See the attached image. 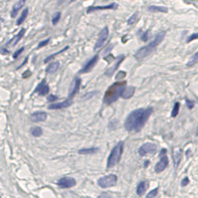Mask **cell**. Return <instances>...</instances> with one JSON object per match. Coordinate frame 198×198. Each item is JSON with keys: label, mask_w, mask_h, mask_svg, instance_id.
I'll return each mask as SVG.
<instances>
[{"label": "cell", "mask_w": 198, "mask_h": 198, "mask_svg": "<svg viewBox=\"0 0 198 198\" xmlns=\"http://www.w3.org/2000/svg\"><path fill=\"white\" fill-rule=\"evenodd\" d=\"M23 50H24V47H20L18 50H16V52H15V53H14L13 58H14V59H16V58H17V57H18V56L21 54V52H22Z\"/></svg>", "instance_id": "obj_34"}, {"label": "cell", "mask_w": 198, "mask_h": 198, "mask_svg": "<svg viewBox=\"0 0 198 198\" xmlns=\"http://www.w3.org/2000/svg\"><path fill=\"white\" fill-rule=\"evenodd\" d=\"M124 58H125V56H124V55H122V56H121V57L119 58V60L117 61V63H116V65H115V66H114L113 68H110V69H109L108 71H106V76H110V75H112V74L114 73V71H115V70H116V69H117V68L119 67V65H120V64H121V63H122V62H123V60H124Z\"/></svg>", "instance_id": "obj_23"}, {"label": "cell", "mask_w": 198, "mask_h": 198, "mask_svg": "<svg viewBox=\"0 0 198 198\" xmlns=\"http://www.w3.org/2000/svg\"><path fill=\"white\" fill-rule=\"evenodd\" d=\"M117 176L114 174H109L106 176L101 177L98 180V185L102 187V188H107V187H111L113 185H115L117 183Z\"/></svg>", "instance_id": "obj_5"}, {"label": "cell", "mask_w": 198, "mask_h": 198, "mask_svg": "<svg viewBox=\"0 0 198 198\" xmlns=\"http://www.w3.org/2000/svg\"><path fill=\"white\" fill-rule=\"evenodd\" d=\"M188 183H189V180H188V178H187V177H185V178H184L183 181H182V185H183V186H185V185H186Z\"/></svg>", "instance_id": "obj_39"}, {"label": "cell", "mask_w": 198, "mask_h": 198, "mask_svg": "<svg viewBox=\"0 0 198 198\" xmlns=\"http://www.w3.org/2000/svg\"><path fill=\"white\" fill-rule=\"evenodd\" d=\"M123 151H124V142L120 141L114 146V148L110 152V155L108 156L106 164L107 168L114 167L116 164L119 163V161H120V159L122 158Z\"/></svg>", "instance_id": "obj_4"}, {"label": "cell", "mask_w": 198, "mask_h": 198, "mask_svg": "<svg viewBox=\"0 0 198 198\" xmlns=\"http://www.w3.org/2000/svg\"><path fill=\"white\" fill-rule=\"evenodd\" d=\"M117 7H118V5L116 3H111L106 6H92L87 9V13L90 14V13L96 12V11H101V10H115V9H117Z\"/></svg>", "instance_id": "obj_12"}, {"label": "cell", "mask_w": 198, "mask_h": 198, "mask_svg": "<svg viewBox=\"0 0 198 198\" xmlns=\"http://www.w3.org/2000/svg\"><path fill=\"white\" fill-rule=\"evenodd\" d=\"M56 100H57V97L54 96V95H51V96H49V97L47 98V101H48V102H54V101H56Z\"/></svg>", "instance_id": "obj_38"}, {"label": "cell", "mask_w": 198, "mask_h": 198, "mask_svg": "<svg viewBox=\"0 0 198 198\" xmlns=\"http://www.w3.org/2000/svg\"><path fill=\"white\" fill-rule=\"evenodd\" d=\"M100 151L99 148H88V149H80L78 151V154L80 155H91V154H96Z\"/></svg>", "instance_id": "obj_22"}, {"label": "cell", "mask_w": 198, "mask_h": 198, "mask_svg": "<svg viewBox=\"0 0 198 198\" xmlns=\"http://www.w3.org/2000/svg\"><path fill=\"white\" fill-rule=\"evenodd\" d=\"M164 36H165V32L164 31L157 34L151 43H149L147 46H143V47H141V48H139L137 50L136 52H135V54H134V58L136 60H138V61L146 58L150 53H152L153 51H154V49L162 42V40L164 39Z\"/></svg>", "instance_id": "obj_3"}, {"label": "cell", "mask_w": 198, "mask_h": 198, "mask_svg": "<svg viewBox=\"0 0 198 198\" xmlns=\"http://www.w3.org/2000/svg\"><path fill=\"white\" fill-rule=\"evenodd\" d=\"M158 150V147L155 143H150V142H147V143H144L143 145H141L138 149V154L139 156L141 157H144L146 155H149V154H155Z\"/></svg>", "instance_id": "obj_8"}, {"label": "cell", "mask_w": 198, "mask_h": 198, "mask_svg": "<svg viewBox=\"0 0 198 198\" xmlns=\"http://www.w3.org/2000/svg\"><path fill=\"white\" fill-rule=\"evenodd\" d=\"M185 104H186V106H187V107H188L189 109L193 108V106H194V102H193V101H189V100H185Z\"/></svg>", "instance_id": "obj_36"}, {"label": "cell", "mask_w": 198, "mask_h": 198, "mask_svg": "<svg viewBox=\"0 0 198 198\" xmlns=\"http://www.w3.org/2000/svg\"><path fill=\"white\" fill-rule=\"evenodd\" d=\"M166 149H161L160 150V152H159V158H160V159H159V161L156 164V166H155V171H156V173H160V172H162L165 168L167 167L168 163H169V160H168V158H167V155H166Z\"/></svg>", "instance_id": "obj_6"}, {"label": "cell", "mask_w": 198, "mask_h": 198, "mask_svg": "<svg viewBox=\"0 0 198 198\" xmlns=\"http://www.w3.org/2000/svg\"><path fill=\"white\" fill-rule=\"evenodd\" d=\"M198 62V52H196L193 56H192V58L190 59V61L187 63V67H192V66H194V65H196V63Z\"/></svg>", "instance_id": "obj_29"}, {"label": "cell", "mask_w": 198, "mask_h": 198, "mask_svg": "<svg viewBox=\"0 0 198 198\" xmlns=\"http://www.w3.org/2000/svg\"><path fill=\"white\" fill-rule=\"evenodd\" d=\"M134 92H135V88L133 86H126L121 97L123 99H131L134 95Z\"/></svg>", "instance_id": "obj_18"}, {"label": "cell", "mask_w": 198, "mask_h": 198, "mask_svg": "<svg viewBox=\"0 0 198 198\" xmlns=\"http://www.w3.org/2000/svg\"><path fill=\"white\" fill-rule=\"evenodd\" d=\"M80 85H81V79L79 77H75L73 82H72V85H71V89H70V94H69V98H74L77 94V92L80 88Z\"/></svg>", "instance_id": "obj_11"}, {"label": "cell", "mask_w": 198, "mask_h": 198, "mask_svg": "<svg viewBox=\"0 0 198 198\" xmlns=\"http://www.w3.org/2000/svg\"><path fill=\"white\" fill-rule=\"evenodd\" d=\"M50 42V38H48V39H46V40H45V41H42L39 45H38V48H41V47H43V46H46L48 43Z\"/></svg>", "instance_id": "obj_35"}, {"label": "cell", "mask_w": 198, "mask_h": 198, "mask_svg": "<svg viewBox=\"0 0 198 198\" xmlns=\"http://www.w3.org/2000/svg\"><path fill=\"white\" fill-rule=\"evenodd\" d=\"M108 34H109V30H108V27H104L102 31L100 32L99 34V37H98V40L95 44L94 46V49L95 50H99L101 49L103 46L106 45V42L107 38H108Z\"/></svg>", "instance_id": "obj_7"}, {"label": "cell", "mask_w": 198, "mask_h": 198, "mask_svg": "<svg viewBox=\"0 0 198 198\" xmlns=\"http://www.w3.org/2000/svg\"><path fill=\"white\" fill-rule=\"evenodd\" d=\"M28 12H29V11H28L27 8L22 11V13L20 14V16H19L18 20L16 21V24H17V25H20L21 23H23V21L26 19V17H27V15H28Z\"/></svg>", "instance_id": "obj_24"}, {"label": "cell", "mask_w": 198, "mask_h": 198, "mask_svg": "<svg viewBox=\"0 0 198 198\" xmlns=\"http://www.w3.org/2000/svg\"><path fill=\"white\" fill-rule=\"evenodd\" d=\"M148 163H149V161H146V162H145V164H144V167H146V166L148 165Z\"/></svg>", "instance_id": "obj_41"}, {"label": "cell", "mask_w": 198, "mask_h": 198, "mask_svg": "<svg viewBox=\"0 0 198 198\" xmlns=\"http://www.w3.org/2000/svg\"><path fill=\"white\" fill-rule=\"evenodd\" d=\"M31 134L35 137H40L43 134V130L40 127H34L31 129Z\"/></svg>", "instance_id": "obj_25"}, {"label": "cell", "mask_w": 198, "mask_h": 198, "mask_svg": "<svg viewBox=\"0 0 198 198\" xmlns=\"http://www.w3.org/2000/svg\"><path fill=\"white\" fill-rule=\"evenodd\" d=\"M30 75H31L30 71H26V72H24V73H23V76H22V77H23V78H26L27 76H30Z\"/></svg>", "instance_id": "obj_40"}, {"label": "cell", "mask_w": 198, "mask_h": 198, "mask_svg": "<svg viewBox=\"0 0 198 198\" xmlns=\"http://www.w3.org/2000/svg\"><path fill=\"white\" fill-rule=\"evenodd\" d=\"M35 92L38 93V94L41 95V96H46V95L48 94V92H49V86L47 85L46 79L42 80V81L37 85V87L35 88Z\"/></svg>", "instance_id": "obj_14"}, {"label": "cell", "mask_w": 198, "mask_h": 198, "mask_svg": "<svg viewBox=\"0 0 198 198\" xmlns=\"http://www.w3.org/2000/svg\"><path fill=\"white\" fill-rule=\"evenodd\" d=\"M47 118V114L44 111H36L32 113L30 116V120L34 123L45 122Z\"/></svg>", "instance_id": "obj_13"}, {"label": "cell", "mask_w": 198, "mask_h": 198, "mask_svg": "<svg viewBox=\"0 0 198 198\" xmlns=\"http://www.w3.org/2000/svg\"><path fill=\"white\" fill-rule=\"evenodd\" d=\"M59 67H60V63L58 61L51 62L47 66V68H46V74H49V75L54 74L55 72H57V70L59 69Z\"/></svg>", "instance_id": "obj_20"}, {"label": "cell", "mask_w": 198, "mask_h": 198, "mask_svg": "<svg viewBox=\"0 0 198 198\" xmlns=\"http://www.w3.org/2000/svg\"><path fill=\"white\" fill-rule=\"evenodd\" d=\"M24 34H25V29H24V28H22V29L19 31V32H18V33L15 35V37L12 39V40H10V41H9L8 45H9V46H15V45H16V44H17V43H18V42H19V41L22 39V37L24 36Z\"/></svg>", "instance_id": "obj_16"}, {"label": "cell", "mask_w": 198, "mask_h": 198, "mask_svg": "<svg viewBox=\"0 0 198 198\" xmlns=\"http://www.w3.org/2000/svg\"><path fill=\"white\" fill-rule=\"evenodd\" d=\"M76 180L73 177H63L58 180L57 185L62 188H70L76 185Z\"/></svg>", "instance_id": "obj_10"}, {"label": "cell", "mask_w": 198, "mask_h": 198, "mask_svg": "<svg viewBox=\"0 0 198 198\" xmlns=\"http://www.w3.org/2000/svg\"><path fill=\"white\" fill-rule=\"evenodd\" d=\"M148 182H146V181H142V182H140V183L137 185V187H136V193L138 196H142V195H144V193L146 192V190H147V188H148Z\"/></svg>", "instance_id": "obj_17"}, {"label": "cell", "mask_w": 198, "mask_h": 198, "mask_svg": "<svg viewBox=\"0 0 198 198\" xmlns=\"http://www.w3.org/2000/svg\"><path fill=\"white\" fill-rule=\"evenodd\" d=\"M197 37H198V34H197V33H194V34H192L190 37H188V38H187L186 42H187V43H189V42H191V41H193V40L197 39Z\"/></svg>", "instance_id": "obj_37"}, {"label": "cell", "mask_w": 198, "mask_h": 198, "mask_svg": "<svg viewBox=\"0 0 198 198\" xmlns=\"http://www.w3.org/2000/svg\"><path fill=\"white\" fill-rule=\"evenodd\" d=\"M126 86H127L126 81H117L113 83L111 86H109L107 91L105 93L104 103L107 106L115 103L119 98H121L122 93L124 89L126 88Z\"/></svg>", "instance_id": "obj_2"}, {"label": "cell", "mask_w": 198, "mask_h": 198, "mask_svg": "<svg viewBox=\"0 0 198 198\" xmlns=\"http://www.w3.org/2000/svg\"><path fill=\"white\" fill-rule=\"evenodd\" d=\"M73 105V99L72 98H68L66 101L62 102V103H58V104H52L48 106V109L54 110V109H63V108H67L70 106Z\"/></svg>", "instance_id": "obj_15"}, {"label": "cell", "mask_w": 198, "mask_h": 198, "mask_svg": "<svg viewBox=\"0 0 198 198\" xmlns=\"http://www.w3.org/2000/svg\"><path fill=\"white\" fill-rule=\"evenodd\" d=\"M137 18H138V12H135L133 15H132V16L128 19V24H129V25H132V24H134V23L137 21Z\"/></svg>", "instance_id": "obj_27"}, {"label": "cell", "mask_w": 198, "mask_h": 198, "mask_svg": "<svg viewBox=\"0 0 198 198\" xmlns=\"http://www.w3.org/2000/svg\"><path fill=\"white\" fill-rule=\"evenodd\" d=\"M181 158H182V152L181 150H178L174 153V162H175V165L178 166L180 161H181Z\"/></svg>", "instance_id": "obj_26"}, {"label": "cell", "mask_w": 198, "mask_h": 198, "mask_svg": "<svg viewBox=\"0 0 198 198\" xmlns=\"http://www.w3.org/2000/svg\"><path fill=\"white\" fill-rule=\"evenodd\" d=\"M25 1H26V0H18L15 5L13 6V10H12V13H11V16H12V17H15V15H17V13L19 12V10L23 7Z\"/></svg>", "instance_id": "obj_19"}, {"label": "cell", "mask_w": 198, "mask_h": 198, "mask_svg": "<svg viewBox=\"0 0 198 198\" xmlns=\"http://www.w3.org/2000/svg\"><path fill=\"white\" fill-rule=\"evenodd\" d=\"M98 60H99V55L96 54L95 56H93L91 59L84 65V67H82V69L79 71V74H82V75H83V74H87V73L91 72L92 70H93V68H94V67L96 66V64L98 63Z\"/></svg>", "instance_id": "obj_9"}, {"label": "cell", "mask_w": 198, "mask_h": 198, "mask_svg": "<svg viewBox=\"0 0 198 198\" xmlns=\"http://www.w3.org/2000/svg\"><path fill=\"white\" fill-rule=\"evenodd\" d=\"M60 18H61V13L60 12L55 13V15H53V17H52V24L56 25L58 23V21L60 20Z\"/></svg>", "instance_id": "obj_31"}, {"label": "cell", "mask_w": 198, "mask_h": 198, "mask_svg": "<svg viewBox=\"0 0 198 198\" xmlns=\"http://www.w3.org/2000/svg\"><path fill=\"white\" fill-rule=\"evenodd\" d=\"M148 10H149L150 12H153V13H167L168 12V9L166 7L155 6V5L149 6V7H148Z\"/></svg>", "instance_id": "obj_21"}, {"label": "cell", "mask_w": 198, "mask_h": 198, "mask_svg": "<svg viewBox=\"0 0 198 198\" xmlns=\"http://www.w3.org/2000/svg\"><path fill=\"white\" fill-rule=\"evenodd\" d=\"M152 107L138 108L132 111L126 118V121L124 124L125 129L128 132H140L145 126L146 122L148 121V119L150 118V116L152 115Z\"/></svg>", "instance_id": "obj_1"}, {"label": "cell", "mask_w": 198, "mask_h": 198, "mask_svg": "<svg viewBox=\"0 0 198 198\" xmlns=\"http://www.w3.org/2000/svg\"><path fill=\"white\" fill-rule=\"evenodd\" d=\"M158 188H155L153 189L152 191H150L148 194H147V197H155L158 195Z\"/></svg>", "instance_id": "obj_33"}, {"label": "cell", "mask_w": 198, "mask_h": 198, "mask_svg": "<svg viewBox=\"0 0 198 198\" xmlns=\"http://www.w3.org/2000/svg\"><path fill=\"white\" fill-rule=\"evenodd\" d=\"M69 48V46H66V47H64L62 50H60V51H58V52H56V53H54V54H52V55H50V56H48V57H46V59L45 60V63H47V62H49L51 59H53L56 55H58V54H60V53H62L63 51H65V50H67Z\"/></svg>", "instance_id": "obj_30"}, {"label": "cell", "mask_w": 198, "mask_h": 198, "mask_svg": "<svg viewBox=\"0 0 198 198\" xmlns=\"http://www.w3.org/2000/svg\"><path fill=\"white\" fill-rule=\"evenodd\" d=\"M179 109H180V103H175L173 109H172V112H171V116L172 117H176L179 113Z\"/></svg>", "instance_id": "obj_28"}, {"label": "cell", "mask_w": 198, "mask_h": 198, "mask_svg": "<svg viewBox=\"0 0 198 198\" xmlns=\"http://www.w3.org/2000/svg\"><path fill=\"white\" fill-rule=\"evenodd\" d=\"M149 39H150V30H147L142 34V36H141V40H142L143 42H147Z\"/></svg>", "instance_id": "obj_32"}]
</instances>
